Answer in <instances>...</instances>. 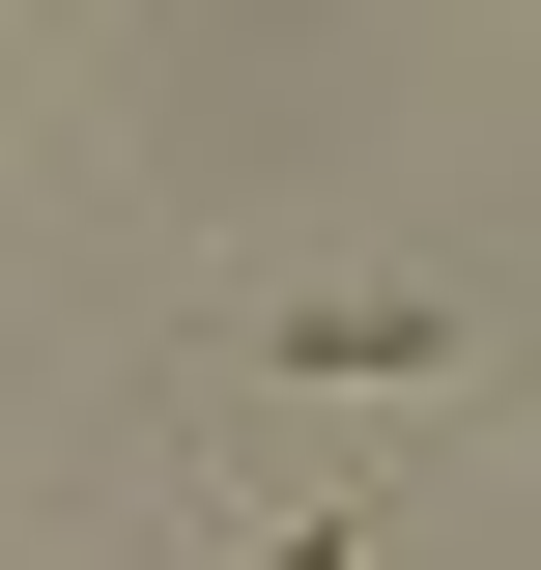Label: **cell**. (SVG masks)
Wrapping results in <instances>:
<instances>
[{"mask_svg":"<svg viewBox=\"0 0 541 570\" xmlns=\"http://www.w3.org/2000/svg\"><path fill=\"white\" fill-rule=\"evenodd\" d=\"M257 371H314V400H400V371H456V314H427V285H314V314H257Z\"/></svg>","mask_w":541,"mask_h":570,"instance_id":"obj_1","label":"cell"},{"mask_svg":"<svg viewBox=\"0 0 541 570\" xmlns=\"http://www.w3.org/2000/svg\"><path fill=\"white\" fill-rule=\"evenodd\" d=\"M257 570H342V542H257Z\"/></svg>","mask_w":541,"mask_h":570,"instance_id":"obj_2","label":"cell"}]
</instances>
